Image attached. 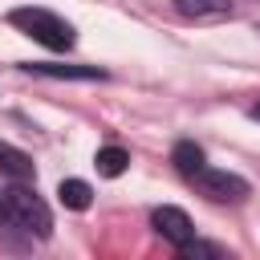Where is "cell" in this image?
<instances>
[{
  "mask_svg": "<svg viewBox=\"0 0 260 260\" xmlns=\"http://www.w3.org/2000/svg\"><path fill=\"white\" fill-rule=\"evenodd\" d=\"M0 215H4L12 228H20V232H28V236H37V240H45V236L53 232V215H49L45 199H41L32 187H24V183H12V187L0 191Z\"/></svg>",
  "mask_w": 260,
  "mask_h": 260,
  "instance_id": "obj_1",
  "label": "cell"
},
{
  "mask_svg": "<svg viewBox=\"0 0 260 260\" xmlns=\"http://www.w3.org/2000/svg\"><path fill=\"white\" fill-rule=\"evenodd\" d=\"M8 20H12L24 37H32L37 45H45V49H53V53L73 49V41H77V37H73V24H69L65 16L49 12V8H12Z\"/></svg>",
  "mask_w": 260,
  "mask_h": 260,
  "instance_id": "obj_2",
  "label": "cell"
},
{
  "mask_svg": "<svg viewBox=\"0 0 260 260\" xmlns=\"http://www.w3.org/2000/svg\"><path fill=\"white\" fill-rule=\"evenodd\" d=\"M191 187H195L199 195H207L211 203H236V199L248 195V183H244L240 175H232V171H215V167H207V162L191 175Z\"/></svg>",
  "mask_w": 260,
  "mask_h": 260,
  "instance_id": "obj_3",
  "label": "cell"
},
{
  "mask_svg": "<svg viewBox=\"0 0 260 260\" xmlns=\"http://www.w3.org/2000/svg\"><path fill=\"white\" fill-rule=\"evenodd\" d=\"M150 223L162 240H171L175 248H183L187 240H195V228H191V215L183 207H154L150 211Z\"/></svg>",
  "mask_w": 260,
  "mask_h": 260,
  "instance_id": "obj_4",
  "label": "cell"
},
{
  "mask_svg": "<svg viewBox=\"0 0 260 260\" xmlns=\"http://www.w3.org/2000/svg\"><path fill=\"white\" fill-rule=\"evenodd\" d=\"M0 175L12 183H28L32 179V158L24 150H16L12 142H0Z\"/></svg>",
  "mask_w": 260,
  "mask_h": 260,
  "instance_id": "obj_5",
  "label": "cell"
},
{
  "mask_svg": "<svg viewBox=\"0 0 260 260\" xmlns=\"http://www.w3.org/2000/svg\"><path fill=\"white\" fill-rule=\"evenodd\" d=\"M24 69L41 73V77H73V81H102L106 77V69H98V65H41V61H32Z\"/></svg>",
  "mask_w": 260,
  "mask_h": 260,
  "instance_id": "obj_6",
  "label": "cell"
},
{
  "mask_svg": "<svg viewBox=\"0 0 260 260\" xmlns=\"http://www.w3.org/2000/svg\"><path fill=\"white\" fill-rule=\"evenodd\" d=\"M175 8L191 20H223L232 12V0H175Z\"/></svg>",
  "mask_w": 260,
  "mask_h": 260,
  "instance_id": "obj_7",
  "label": "cell"
},
{
  "mask_svg": "<svg viewBox=\"0 0 260 260\" xmlns=\"http://www.w3.org/2000/svg\"><path fill=\"white\" fill-rule=\"evenodd\" d=\"M57 199H61L69 211H85V207L93 203V187H89L85 179H61V187H57Z\"/></svg>",
  "mask_w": 260,
  "mask_h": 260,
  "instance_id": "obj_8",
  "label": "cell"
},
{
  "mask_svg": "<svg viewBox=\"0 0 260 260\" xmlns=\"http://www.w3.org/2000/svg\"><path fill=\"white\" fill-rule=\"evenodd\" d=\"M93 167H98V175H106V179H118V175L130 167V154H126L122 146H102V150L93 154Z\"/></svg>",
  "mask_w": 260,
  "mask_h": 260,
  "instance_id": "obj_9",
  "label": "cell"
},
{
  "mask_svg": "<svg viewBox=\"0 0 260 260\" xmlns=\"http://www.w3.org/2000/svg\"><path fill=\"white\" fill-rule=\"evenodd\" d=\"M171 162H175V167H179V171L191 179V175H195V171H199L207 158H203V146H195V142H175V150H171Z\"/></svg>",
  "mask_w": 260,
  "mask_h": 260,
  "instance_id": "obj_10",
  "label": "cell"
},
{
  "mask_svg": "<svg viewBox=\"0 0 260 260\" xmlns=\"http://www.w3.org/2000/svg\"><path fill=\"white\" fill-rule=\"evenodd\" d=\"M252 118H260V102H256V106H252Z\"/></svg>",
  "mask_w": 260,
  "mask_h": 260,
  "instance_id": "obj_11",
  "label": "cell"
}]
</instances>
